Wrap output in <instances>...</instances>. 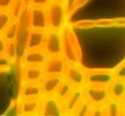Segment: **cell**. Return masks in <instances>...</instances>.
<instances>
[{"instance_id":"1","label":"cell","mask_w":125,"mask_h":116,"mask_svg":"<svg viewBox=\"0 0 125 116\" xmlns=\"http://www.w3.org/2000/svg\"><path fill=\"white\" fill-rule=\"evenodd\" d=\"M62 55L68 63L80 65L82 52L76 36L70 27L62 28Z\"/></svg>"},{"instance_id":"2","label":"cell","mask_w":125,"mask_h":116,"mask_svg":"<svg viewBox=\"0 0 125 116\" xmlns=\"http://www.w3.org/2000/svg\"><path fill=\"white\" fill-rule=\"evenodd\" d=\"M47 19H48V30L62 31L66 20V6L65 3L51 1L46 6Z\"/></svg>"},{"instance_id":"3","label":"cell","mask_w":125,"mask_h":116,"mask_svg":"<svg viewBox=\"0 0 125 116\" xmlns=\"http://www.w3.org/2000/svg\"><path fill=\"white\" fill-rule=\"evenodd\" d=\"M28 27L36 30L47 31L49 29L46 7L28 6Z\"/></svg>"},{"instance_id":"4","label":"cell","mask_w":125,"mask_h":116,"mask_svg":"<svg viewBox=\"0 0 125 116\" xmlns=\"http://www.w3.org/2000/svg\"><path fill=\"white\" fill-rule=\"evenodd\" d=\"M43 50L49 56L62 55V31L47 30L45 34Z\"/></svg>"},{"instance_id":"5","label":"cell","mask_w":125,"mask_h":116,"mask_svg":"<svg viewBox=\"0 0 125 116\" xmlns=\"http://www.w3.org/2000/svg\"><path fill=\"white\" fill-rule=\"evenodd\" d=\"M85 97L93 104V106L104 105L111 98L109 87L96 86L86 84L83 86Z\"/></svg>"},{"instance_id":"6","label":"cell","mask_w":125,"mask_h":116,"mask_svg":"<svg viewBox=\"0 0 125 116\" xmlns=\"http://www.w3.org/2000/svg\"><path fill=\"white\" fill-rule=\"evenodd\" d=\"M40 115L62 116L65 115L62 102L55 96H44L41 98Z\"/></svg>"},{"instance_id":"7","label":"cell","mask_w":125,"mask_h":116,"mask_svg":"<svg viewBox=\"0 0 125 116\" xmlns=\"http://www.w3.org/2000/svg\"><path fill=\"white\" fill-rule=\"evenodd\" d=\"M67 64L68 62L62 55L49 56L46 62L42 67L45 73V76L63 77Z\"/></svg>"},{"instance_id":"8","label":"cell","mask_w":125,"mask_h":116,"mask_svg":"<svg viewBox=\"0 0 125 116\" xmlns=\"http://www.w3.org/2000/svg\"><path fill=\"white\" fill-rule=\"evenodd\" d=\"M86 76L87 72L78 64H67L63 78L75 87H83L86 85Z\"/></svg>"},{"instance_id":"9","label":"cell","mask_w":125,"mask_h":116,"mask_svg":"<svg viewBox=\"0 0 125 116\" xmlns=\"http://www.w3.org/2000/svg\"><path fill=\"white\" fill-rule=\"evenodd\" d=\"M114 73L109 71H90L87 72L86 84L96 86L109 87L115 80Z\"/></svg>"},{"instance_id":"10","label":"cell","mask_w":125,"mask_h":116,"mask_svg":"<svg viewBox=\"0 0 125 116\" xmlns=\"http://www.w3.org/2000/svg\"><path fill=\"white\" fill-rule=\"evenodd\" d=\"M85 97L83 87H75L70 95L62 102L65 115H73L75 109Z\"/></svg>"},{"instance_id":"11","label":"cell","mask_w":125,"mask_h":116,"mask_svg":"<svg viewBox=\"0 0 125 116\" xmlns=\"http://www.w3.org/2000/svg\"><path fill=\"white\" fill-rule=\"evenodd\" d=\"M48 57L49 55L43 49L25 50L21 57V63L24 66L43 67L46 62Z\"/></svg>"},{"instance_id":"12","label":"cell","mask_w":125,"mask_h":116,"mask_svg":"<svg viewBox=\"0 0 125 116\" xmlns=\"http://www.w3.org/2000/svg\"><path fill=\"white\" fill-rule=\"evenodd\" d=\"M45 34H46V31L36 30L28 27L26 44H25V50L43 49Z\"/></svg>"},{"instance_id":"13","label":"cell","mask_w":125,"mask_h":116,"mask_svg":"<svg viewBox=\"0 0 125 116\" xmlns=\"http://www.w3.org/2000/svg\"><path fill=\"white\" fill-rule=\"evenodd\" d=\"M41 98H20L19 101V113L23 116H35L40 115Z\"/></svg>"},{"instance_id":"14","label":"cell","mask_w":125,"mask_h":116,"mask_svg":"<svg viewBox=\"0 0 125 116\" xmlns=\"http://www.w3.org/2000/svg\"><path fill=\"white\" fill-rule=\"evenodd\" d=\"M44 97L40 83L23 82L20 90V98H42Z\"/></svg>"},{"instance_id":"15","label":"cell","mask_w":125,"mask_h":116,"mask_svg":"<svg viewBox=\"0 0 125 116\" xmlns=\"http://www.w3.org/2000/svg\"><path fill=\"white\" fill-rule=\"evenodd\" d=\"M45 78V73L42 67L24 66L22 70V79L28 83H40Z\"/></svg>"},{"instance_id":"16","label":"cell","mask_w":125,"mask_h":116,"mask_svg":"<svg viewBox=\"0 0 125 116\" xmlns=\"http://www.w3.org/2000/svg\"><path fill=\"white\" fill-rule=\"evenodd\" d=\"M63 80L62 76H45L40 82L44 96H54Z\"/></svg>"},{"instance_id":"17","label":"cell","mask_w":125,"mask_h":116,"mask_svg":"<svg viewBox=\"0 0 125 116\" xmlns=\"http://www.w3.org/2000/svg\"><path fill=\"white\" fill-rule=\"evenodd\" d=\"M111 98L121 101L125 97V80L115 79L109 86Z\"/></svg>"},{"instance_id":"18","label":"cell","mask_w":125,"mask_h":116,"mask_svg":"<svg viewBox=\"0 0 125 116\" xmlns=\"http://www.w3.org/2000/svg\"><path fill=\"white\" fill-rule=\"evenodd\" d=\"M20 31V21L13 20L12 22L8 26L5 31L3 33V37L7 42L17 41Z\"/></svg>"},{"instance_id":"19","label":"cell","mask_w":125,"mask_h":116,"mask_svg":"<svg viewBox=\"0 0 125 116\" xmlns=\"http://www.w3.org/2000/svg\"><path fill=\"white\" fill-rule=\"evenodd\" d=\"M106 115L117 116L123 113V108L122 103L119 100L110 98L109 101L105 103Z\"/></svg>"},{"instance_id":"20","label":"cell","mask_w":125,"mask_h":116,"mask_svg":"<svg viewBox=\"0 0 125 116\" xmlns=\"http://www.w3.org/2000/svg\"><path fill=\"white\" fill-rule=\"evenodd\" d=\"M74 88H75V86L64 79L63 81L62 82V84L60 85V86L58 87L57 90L56 91V93L54 94V96L57 98H58L60 101L63 102L65 100V98L70 95V92L73 90Z\"/></svg>"},{"instance_id":"21","label":"cell","mask_w":125,"mask_h":116,"mask_svg":"<svg viewBox=\"0 0 125 116\" xmlns=\"http://www.w3.org/2000/svg\"><path fill=\"white\" fill-rule=\"evenodd\" d=\"M25 4H26V0H15L12 6L9 9L13 20L20 21L24 11Z\"/></svg>"},{"instance_id":"22","label":"cell","mask_w":125,"mask_h":116,"mask_svg":"<svg viewBox=\"0 0 125 116\" xmlns=\"http://www.w3.org/2000/svg\"><path fill=\"white\" fill-rule=\"evenodd\" d=\"M93 104L87 100L86 97H84L83 100L81 102L77 108L75 109L73 115L75 116H88L90 115V112L92 110Z\"/></svg>"},{"instance_id":"23","label":"cell","mask_w":125,"mask_h":116,"mask_svg":"<svg viewBox=\"0 0 125 116\" xmlns=\"http://www.w3.org/2000/svg\"><path fill=\"white\" fill-rule=\"evenodd\" d=\"M12 21V16L9 10H0V34H3Z\"/></svg>"},{"instance_id":"24","label":"cell","mask_w":125,"mask_h":116,"mask_svg":"<svg viewBox=\"0 0 125 116\" xmlns=\"http://www.w3.org/2000/svg\"><path fill=\"white\" fill-rule=\"evenodd\" d=\"M17 42L11 41L7 42V46H6L5 55L10 58L12 62H15L17 59Z\"/></svg>"},{"instance_id":"25","label":"cell","mask_w":125,"mask_h":116,"mask_svg":"<svg viewBox=\"0 0 125 116\" xmlns=\"http://www.w3.org/2000/svg\"><path fill=\"white\" fill-rule=\"evenodd\" d=\"M13 62L10 60V58L5 54L0 55V72L9 70Z\"/></svg>"},{"instance_id":"26","label":"cell","mask_w":125,"mask_h":116,"mask_svg":"<svg viewBox=\"0 0 125 116\" xmlns=\"http://www.w3.org/2000/svg\"><path fill=\"white\" fill-rule=\"evenodd\" d=\"M106 115L105 104L99 106H93L90 112V116H104Z\"/></svg>"},{"instance_id":"27","label":"cell","mask_w":125,"mask_h":116,"mask_svg":"<svg viewBox=\"0 0 125 116\" xmlns=\"http://www.w3.org/2000/svg\"><path fill=\"white\" fill-rule=\"evenodd\" d=\"M52 0H28V6H37V7H46Z\"/></svg>"},{"instance_id":"28","label":"cell","mask_w":125,"mask_h":116,"mask_svg":"<svg viewBox=\"0 0 125 116\" xmlns=\"http://www.w3.org/2000/svg\"><path fill=\"white\" fill-rule=\"evenodd\" d=\"M113 73H114L116 79L125 80V62H123V64L120 65Z\"/></svg>"},{"instance_id":"29","label":"cell","mask_w":125,"mask_h":116,"mask_svg":"<svg viewBox=\"0 0 125 116\" xmlns=\"http://www.w3.org/2000/svg\"><path fill=\"white\" fill-rule=\"evenodd\" d=\"M15 0H0V10H9Z\"/></svg>"},{"instance_id":"30","label":"cell","mask_w":125,"mask_h":116,"mask_svg":"<svg viewBox=\"0 0 125 116\" xmlns=\"http://www.w3.org/2000/svg\"><path fill=\"white\" fill-rule=\"evenodd\" d=\"M7 46V41L4 39L2 34H0V55H4Z\"/></svg>"},{"instance_id":"31","label":"cell","mask_w":125,"mask_h":116,"mask_svg":"<svg viewBox=\"0 0 125 116\" xmlns=\"http://www.w3.org/2000/svg\"><path fill=\"white\" fill-rule=\"evenodd\" d=\"M121 103H122V106H123V110H125V97H123V99H122L121 101Z\"/></svg>"},{"instance_id":"32","label":"cell","mask_w":125,"mask_h":116,"mask_svg":"<svg viewBox=\"0 0 125 116\" xmlns=\"http://www.w3.org/2000/svg\"><path fill=\"white\" fill-rule=\"evenodd\" d=\"M52 1H57V2H62V3H65L66 0H52Z\"/></svg>"}]
</instances>
